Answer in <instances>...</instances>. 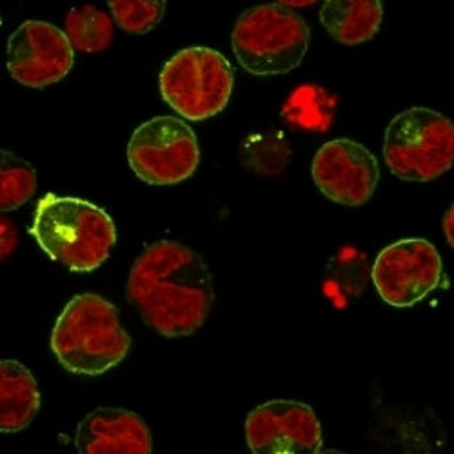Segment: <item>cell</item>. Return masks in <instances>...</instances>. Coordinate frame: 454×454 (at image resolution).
I'll list each match as a JSON object with an SVG mask.
<instances>
[{
	"label": "cell",
	"mask_w": 454,
	"mask_h": 454,
	"mask_svg": "<svg viewBox=\"0 0 454 454\" xmlns=\"http://www.w3.org/2000/svg\"><path fill=\"white\" fill-rule=\"evenodd\" d=\"M126 294L160 336H192L211 313L213 275L195 249L162 240L135 260Z\"/></svg>",
	"instance_id": "obj_1"
},
{
	"label": "cell",
	"mask_w": 454,
	"mask_h": 454,
	"mask_svg": "<svg viewBox=\"0 0 454 454\" xmlns=\"http://www.w3.org/2000/svg\"><path fill=\"white\" fill-rule=\"evenodd\" d=\"M29 233L55 262L74 273L98 270L117 244V227L98 206L55 193L36 204Z\"/></svg>",
	"instance_id": "obj_2"
},
{
	"label": "cell",
	"mask_w": 454,
	"mask_h": 454,
	"mask_svg": "<svg viewBox=\"0 0 454 454\" xmlns=\"http://www.w3.org/2000/svg\"><path fill=\"white\" fill-rule=\"evenodd\" d=\"M131 348L119 309L109 300L82 293L73 296L51 333V351L74 374L98 376L117 367Z\"/></svg>",
	"instance_id": "obj_3"
},
{
	"label": "cell",
	"mask_w": 454,
	"mask_h": 454,
	"mask_svg": "<svg viewBox=\"0 0 454 454\" xmlns=\"http://www.w3.org/2000/svg\"><path fill=\"white\" fill-rule=\"evenodd\" d=\"M306 20L280 4H263L244 12L231 43L240 66L256 77H277L296 69L309 50Z\"/></svg>",
	"instance_id": "obj_4"
},
{
	"label": "cell",
	"mask_w": 454,
	"mask_h": 454,
	"mask_svg": "<svg viewBox=\"0 0 454 454\" xmlns=\"http://www.w3.org/2000/svg\"><path fill=\"white\" fill-rule=\"evenodd\" d=\"M384 160L407 182H431L454 164V124L429 107H411L386 129Z\"/></svg>",
	"instance_id": "obj_5"
},
{
	"label": "cell",
	"mask_w": 454,
	"mask_h": 454,
	"mask_svg": "<svg viewBox=\"0 0 454 454\" xmlns=\"http://www.w3.org/2000/svg\"><path fill=\"white\" fill-rule=\"evenodd\" d=\"M162 98L192 122L209 121L225 109L233 95L235 73L222 53L193 46L171 57L159 79Z\"/></svg>",
	"instance_id": "obj_6"
},
{
	"label": "cell",
	"mask_w": 454,
	"mask_h": 454,
	"mask_svg": "<svg viewBox=\"0 0 454 454\" xmlns=\"http://www.w3.org/2000/svg\"><path fill=\"white\" fill-rule=\"evenodd\" d=\"M133 173L149 185H173L193 176L200 147L187 122L164 115L140 124L128 144Z\"/></svg>",
	"instance_id": "obj_7"
},
{
	"label": "cell",
	"mask_w": 454,
	"mask_h": 454,
	"mask_svg": "<svg viewBox=\"0 0 454 454\" xmlns=\"http://www.w3.org/2000/svg\"><path fill=\"white\" fill-rule=\"evenodd\" d=\"M442 256L426 239H403L380 251L371 271L386 304L405 309L419 304L440 286Z\"/></svg>",
	"instance_id": "obj_8"
},
{
	"label": "cell",
	"mask_w": 454,
	"mask_h": 454,
	"mask_svg": "<svg viewBox=\"0 0 454 454\" xmlns=\"http://www.w3.org/2000/svg\"><path fill=\"white\" fill-rule=\"evenodd\" d=\"M246 442L253 454H318L324 438L311 405L271 400L249 412Z\"/></svg>",
	"instance_id": "obj_9"
},
{
	"label": "cell",
	"mask_w": 454,
	"mask_h": 454,
	"mask_svg": "<svg viewBox=\"0 0 454 454\" xmlns=\"http://www.w3.org/2000/svg\"><path fill=\"white\" fill-rule=\"evenodd\" d=\"M6 64L19 84L43 90L67 77L74 64V50L57 26L27 20L10 36Z\"/></svg>",
	"instance_id": "obj_10"
},
{
	"label": "cell",
	"mask_w": 454,
	"mask_h": 454,
	"mask_svg": "<svg viewBox=\"0 0 454 454\" xmlns=\"http://www.w3.org/2000/svg\"><path fill=\"white\" fill-rule=\"evenodd\" d=\"M311 175L324 197L336 204L358 207L372 199L380 168L376 157L360 142L336 138L318 149Z\"/></svg>",
	"instance_id": "obj_11"
},
{
	"label": "cell",
	"mask_w": 454,
	"mask_h": 454,
	"mask_svg": "<svg viewBox=\"0 0 454 454\" xmlns=\"http://www.w3.org/2000/svg\"><path fill=\"white\" fill-rule=\"evenodd\" d=\"M74 447L79 454H153V438L137 412L104 407L81 420Z\"/></svg>",
	"instance_id": "obj_12"
},
{
	"label": "cell",
	"mask_w": 454,
	"mask_h": 454,
	"mask_svg": "<svg viewBox=\"0 0 454 454\" xmlns=\"http://www.w3.org/2000/svg\"><path fill=\"white\" fill-rule=\"evenodd\" d=\"M41 409V391L31 371L17 360H0V433L24 431Z\"/></svg>",
	"instance_id": "obj_13"
},
{
	"label": "cell",
	"mask_w": 454,
	"mask_h": 454,
	"mask_svg": "<svg viewBox=\"0 0 454 454\" xmlns=\"http://www.w3.org/2000/svg\"><path fill=\"white\" fill-rule=\"evenodd\" d=\"M384 6L378 0H327L320 22L333 39L344 46L369 43L380 31Z\"/></svg>",
	"instance_id": "obj_14"
},
{
	"label": "cell",
	"mask_w": 454,
	"mask_h": 454,
	"mask_svg": "<svg viewBox=\"0 0 454 454\" xmlns=\"http://www.w3.org/2000/svg\"><path fill=\"white\" fill-rule=\"evenodd\" d=\"M336 97L317 84L298 86L286 100L282 117L293 128L304 131H327L334 119Z\"/></svg>",
	"instance_id": "obj_15"
},
{
	"label": "cell",
	"mask_w": 454,
	"mask_h": 454,
	"mask_svg": "<svg viewBox=\"0 0 454 454\" xmlns=\"http://www.w3.org/2000/svg\"><path fill=\"white\" fill-rule=\"evenodd\" d=\"M64 33L73 50L100 53L111 46L115 27H113V19H109L106 12L95 6H82L67 12Z\"/></svg>",
	"instance_id": "obj_16"
},
{
	"label": "cell",
	"mask_w": 454,
	"mask_h": 454,
	"mask_svg": "<svg viewBox=\"0 0 454 454\" xmlns=\"http://www.w3.org/2000/svg\"><path fill=\"white\" fill-rule=\"evenodd\" d=\"M240 160L244 168L258 176H278L291 162L289 142L275 131L253 133L240 147Z\"/></svg>",
	"instance_id": "obj_17"
},
{
	"label": "cell",
	"mask_w": 454,
	"mask_h": 454,
	"mask_svg": "<svg viewBox=\"0 0 454 454\" xmlns=\"http://www.w3.org/2000/svg\"><path fill=\"white\" fill-rule=\"evenodd\" d=\"M35 192V168L13 151L0 149V213L22 207Z\"/></svg>",
	"instance_id": "obj_18"
},
{
	"label": "cell",
	"mask_w": 454,
	"mask_h": 454,
	"mask_svg": "<svg viewBox=\"0 0 454 454\" xmlns=\"http://www.w3.org/2000/svg\"><path fill=\"white\" fill-rule=\"evenodd\" d=\"M107 6L117 26L131 35H145L155 29L166 12L162 0H109Z\"/></svg>",
	"instance_id": "obj_19"
},
{
	"label": "cell",
	"mask_w": 454,
	"mask_h": 454,
	"mask_svg": "<svg viewBox=\"0 0 454 454\" xmlns=\"http://www.w3.org/2000/svg\"><path fill=\"white\" fill-rule=\"evenodd\" d=\"M19 244V233L13 222L0 215V260L8 258Z\"/></svg>",
	"instance_id": "obj_20"
},
{
	"label": "cell",
	"mask_w": 454,
	"mask_h": 454,
	"mask_svg": "<svg viewBox=\"0 0 454 454\" xmlns=\"http://www.w3.org/2000/svg\"><path fill=\"white\" fill-rule=\"evenodd\" d=\"M452 206L447 209L445 218H443V230H445V239L452 246Z\"/></svg>",
	"instance_id": "obj_21"
},
{
	"label": "cell",
	"mask_w": 454,
	"mask_h": 454,
	"mask_svg": "<svg viewBox=\"0 0 454 454\" xmlns=\"http://www.w3.org/2000/svg\"><path fill=\"white\" fill-rule=\"evenodd\" d=\"M318 454H346L342 450H334V449H327V450H320Z\"/></svg>",
	"instance_id": "obj_22"
}]
</instances>
